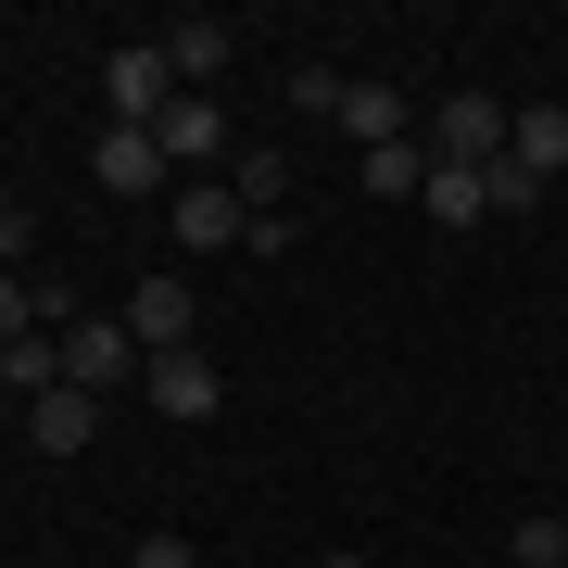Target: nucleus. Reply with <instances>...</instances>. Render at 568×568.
<instances>
[{
  "label": "nucleus",
  "instance_id": "obj_1",
  "mask_svg": "<svg viewBox=\"0 0 568 568\" xmlns=\"http://www.w3.org/2000/svg\"><path fill=\"white\" fill-rule=\"evenodd\" d=\"M506 102H493V89H455L443 114H429V164H467V178H480V164H506Z\"/></svg>",
  "mask_w": 568,
  "mask_h": 568
},
{
  "label": "nucleus",
  "instance_id": "obj_14",
  "mask_svg": "<svg viewBox=\"0 0 568 568\" xmlns=\"http://www.w3.org/2000/svg\"><path fill=\"white\" fill-rule=\"evenodd\" d=\"M0 392H26V405L63 392V342H0Z\"/></svg>",
  "mask_w": 568,
  "mask_h": 568
},
{
  "label": "nucleus",
  "instance_id": "obj_11",
  "mask_svg": "<svg viewBox=\"0 0 568 568\" xmlns=\"http://www.w3.org/2000/svg\"><path fill=\"white\" fill-rule=\"evenodd\" d=\"M227 51H241V39H227L215 13H178V26H164V63H178V77H227Z\"/></svg>",
  "mask_w": 568,
  "mask_h": 568
},
{
  "label": "nucleus",
  "instance_id": "obj_2",
  "mask_svg": "<svg viewBox=\"0 0 568 568\" xmlns=\"http://www.w3.org/2000/svg\"><path fill=\"white\" fill-rule=\"evenodd\" d=\"M102 102H114V126H164V102H178V63H164V39H126V51L102 63Z\"/></svg>",
  "mask_w": 568,
  "mask_h": 568
},
{
  "label": "nucleus",
  "instance_id": "obj_10",
  "mask_svg": "<svg viewBox=\"0 0 568 568\" xmlns=\"http://www.w3.org/2000/svg\"><path fill=\"white\" fill-rule=\"evenodd\" d=\"M342 126H354L366 152H379V140H405V89H379V77H342Z\"/></svg>",
  "mask_w": 568,
  "mask_h": 568
},
{
  "label": "nucleus",
  "instance_id": "obj_5",
  "mask_svg": "<svg viewBox=\"0 0 568 568\" xmlns=\"http://www.w3.org/2000/svg\"><path fill=\"white\" fill-rule=\"evenodd\" d=\"M126 342H140V354H190V278L152 265V278L126 291Z\"/></svg>",
  "mask_w": 568,
  "mask_h": 568
},
{
  "label": "nucleus",
  "instance_id": "obj_22",
  "mask_svg": "<svg viewBox=\"0 0 568 568\" xmlns=\"http://www.w3.org/2000/svg\"><path fill=\"white\" fill-rule=\"evenodd\" d=\"M328 568H366V556H328Z\"/></svg>",
  "mask_w": 568,
  "mask_h": 568
},
{
  "label": "nucleus",
  "instance_id": "obj_3",
  "mask_svg": "<svg viewBox=\"0 0 568 568\" xmlns=\"http://www.w3.org/2000/svg\"><path fill=\"white\" fill-rule=\"evenodd\" d=\"M126 366H152L140 342H126V316H63V379L77 392H114Z\"/></svg>",
  "mask_w": 568,
  "mask_h": 568
},
{
  "label": "nucleus",
  "instance_id": "obj_8",
  "mask_svg": "<svg viewBox=\"0 0 568 568\" xmlns=\"http://www.w3.org/2000/svg\"><path fill=\"white\" fill-rule=\"evenodd\" d=\"M178 241H190V253H241V241H253L241 190H178Z\"/></svg>",
  "mask_w": 568,
  "mask_h": 568
},
{
  "label": "nucleus",
  "instance_id": "obj_9",
  "mask_svg": "<svg viewBox=\"0 0 568 568\" xmlns=\"http://www.w3.org/2000/svg\"><path fill=\"white\" fill-rule=\"evenodd\" d=\"M152 140H164V164H215V152H227V114L203 102V89H178V102H164V126H152Z\"/></svg>",
  "mask_w": 568,
  "mask_h": 568
},
{
  "label": "nucleus",
  "instance_id": "obj_4",
  "mask_svg": "<svg viewBox=\"0 0 568 568\" xmlns=\"http://www.w3.org/2000/svg\"><path fill=\"white\" fill-rule=\"evenodd\" d=\"M89 178H102L114 203H140V190H164V140L152 126H102V140H89Z\"/></svg>",
  "mask_w": 568,
  "mask_h": 568
},
{
  "label": "nucleus",
  "instance_id": "obj_17",
  "mask_svg": "<svg viewBox=\"0 0 568 568\" xmlns=\"http://www.w3.org/2000/svg\"><path fill=\"white\" fill-rule=\"evenodd\" d=\"M506 568H568V518H518L506 530Z\"/></svg>",
  "mask_w": 568,
  "mask_h": 568
},
{
  "label": "nucleus",
  "instance_id": "obj_19",
  "mask_svg": "<svg viewBox=\"0 0 568 568\" xmlns=\"http://www.w3.org/2000/svg\"><path fill=\"white\" fill-rule=\"evenodd\" d=\"M26 316H39V278H0V342H26Z\"/></svg>",
  "mask_w": 568,
  "mask_h": 568
},
{
  "label": "nucleus",
  "instance_id": "obj_13",
  "mask_svg": "<svg viewBox=\"0 0 568 568\" xmlns=\"http://www.w3.org/2000/svg\"><path fill=\"white\" fill-rule=\"evenodd\" d=\"M227 190H241V215H278V190H291V152H278V140H253L241 164H227Z\"/></svg>",
  "mask_w": 568,
  "mask_h": 568
},
{
  "label": "nucleus",
  "instance_id": "obj_20",
  "mask_svg": "<svg viewBox=\"0 0 568 568\" xmlns=\"http://www.w3.org/2000/svg\"><path fill=\"white\" fill-rule=\"evenodd\" d=\"M126 568H203V556H190L178 530H152V544H126Z\"/></svg>",
  "mask_w": 568,
  "mask_h": 568
},
{
  "label": "nucleus",
  "instance_id": "obj_7",
  "mask_svg": "<svg viewBox=\"0 0 568 568\" xmlns=\"http://www.w3.org/2000/svg\"><path fill=\"white\" fill-rule=\"evenodd\" d=\"M140 392H152V417H215V405H227V379H215L203 354H152Z\"/></svg>",
  "mask_w": 568,
  "mask_h": 568
},
{
  "label": "nucleus",
  "instance_id": "obj_12",
  "mask_svg": "<svg viewBox=\"0 0 568 568\" xmlns=\"http://www.w3.org/2000/svg\"><path fill=\"white\" fill-rule=\"evenodd\" d=\"M506 152L530 164V178H556V164H568V102H530V114L506 126Z\"/></svg>",
  "mask_w": 568,
  "mask_h": 568
},
{
  "label": "nucleus",
  "instance_id": "obj_15",
  "mask_svg": "<svg viewBox=\"0 0 568 568\" xmlns=\"http://www.w3.org/2000/svg\"><path fill=\"white\" fill-rule=\"evenodd\" d=\"M480 215H544V178L506 152V164H480Z\"/></svg>",
  "mask_w": 568,
  "mask_h": 568
},
{
  "label": "nucleus",
  "instance_id": "obj_18",
  "mask_svg": "<svg viewBox=\"0 0 568 568\" xmlns=\"http://www.w3.org/2000/svg\"><path fill=\"white\" fill-rule=\"evenodd\" d=\"M366 190H429V152L417 140H379V152H366Z\"/></svg>",
  "mask_w": 568,
  "mask_h": 568
},
{
  "label": "nucleus",
  "instance_id": "obj_21",
  "mask_svg": "<svg viewBox=\"0 0 568 568\" xmlns=\"http://www.w3.org/2000/svg\"><path fill=\"white\" fill-rule=\"evenodd\" d=\"M26 241H39V227H26L13 203H0V278H13V265H26Z\"/></svg>",
  "mask_w": 568,
  "mask_h": 568
},
{
  "label": "nucleus",
  "instance_id": "obj_6",
  "mask_svg": "<svg viewBox=\"0 0 568 568\" xmlns=\"http://www.w3.org/2000/svg\"><path fill=\"white\" fill-rule=\"evenodd\" d=\"M26 443H39V455H89V443H102V392H77V379L39 392V405H26Z\"/></svg>",
  "mask_w": 568,
  "mask_h": 568
},
{
  "label": "nucleus",
  "instance_id": "obj_16",
  "mask_svg": "<svg viewBox=\"0 0 568 568\" xmlns=\"http://www.w3.org/2000/svg\"><path fill=\"white\" fill-rule=\"evenodd\" d=\"M417 203L443 215V227H480V178H467V164H429V190H417Z\"/></svg>",
  "mask_w": 568,
  "mask_h": 568
}]
</instances>
